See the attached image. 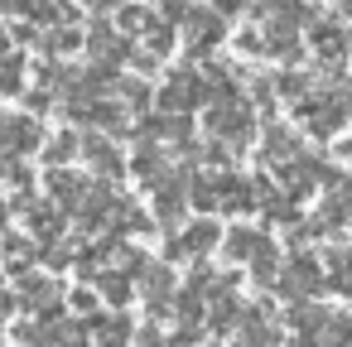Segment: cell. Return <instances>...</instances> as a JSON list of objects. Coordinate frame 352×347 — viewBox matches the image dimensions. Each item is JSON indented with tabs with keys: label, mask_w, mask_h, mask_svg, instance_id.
<instances>
[{
	"label": "cell",
	"mask_w": 352,
	"mask_h": 347,
	"mask_svg": "<svg viewBox=\"0 0 352 347\" xmlns=\"http://www.w3.org/2000/svg\"><path fill=\"white\" fill-rule=\"evenodd\" d=\"M39 145V126L30 116H6L0 111V155L6 159H25Z\"/></svg>",
	"instance_id": "6da1fadb"
},
{
	"label": "cell",
	"mask_w": 352,
	"mask_h": 347,
	"mask_svg": "<svg viewBox=\"0 0 352 347\" xmlns=\"http://www.w3.org/2000/svg\"><path fill=\"white\" fill-rule=\"evenodd\" d=\"M212 241H217V227H212V222H198V227H188V232L174 236V251H169V256H203Z\"/></svg>",
	"instance_id": "7a4b0ae2"
},
{
	"label": "cell",
	"mask_w": 352,
	"mask_h": 347,
	"mask_svg": "<svg viewBox=\"0 0 352 347\" xmlns=\"http://www.w3.org/2000/svg\"><path fill=\"white\" fill-rule=\"evenodd\" d=\"M25 212H30V232L49 241V236L63 227V212H68V208H63V203H34V208H25Z\"/></svg>",
	"instance_id": "3957f363"
},
{
	"label": "cell",
	"mask_w": 352,
	"mask_h": 347,
	"mask_svg": "<svg viewBox=\"0 0 352 347\" xmlns=\"http://www.w3.org/2000/svg\"><path fill=\"white\" fill-rule=\"evenodd\" d=\"M314 284H318L314 260H304V256H299V260H289V270H285V289H289V294H309Z\"/></svg>",
	"instance_id": "277c9868"
},
{
	"label": "cell",
	"mask_w": 352,
	"mask_h": 347,
	"mask_svg": "<svg viewBox=\"0 0 352 347\" xmlns=\"http://www.w3.org/2000/svg\"><path fill=\"white\" fill-rule=\"evenodd\" d=\"M25 284V309H58V284L54 280H20Z\"/></svg>",
	"instance_id": "5b68a950"
},
{
	"label": "cell",
	"mask_w": 352,
	"mask_h": 347,
	"mask_svg": "<svg viewBox=\"0 0 352 347\" xmlns=\"http://www.w3.org/2000/svg\"><path fill=\"white\" fill-rule=\"evenodd\" d=\"M193 97H198V82L193 78H174L164 87V107H193Z\"/></svg>",
	"instance_id": "8992f818"
},
{
	"label": "cell",
	"mask_w": 352,
	"mask_h": 347,
	"mask_svg": "<svg viewBox=\"0 0 352 347\" xmlns=\"http://www.w3.org/2000/svg\"><path fill=\"white\" fill-rule=\"evenodd\" d=\"M20 78H25V58L20 54L0 58V92H20Z\"/></svg>",
	"instance_id": "52a82bcc"
},
{
	"label": "cell",
	"mask_w": 352,
	"mask_h": 347,
	"mask_svg": "<svg viewBox=\"0 0 352 347\" xmlns=\"http://www.w3.org/2000/svg\"><path fill=\"white\" fill-rule=\"evenodd\" d=\"M87 159H92L102 174H121V159H116V150H111V145H102V140H92V145H87Z\"/></svg>",
	"instance_id": "ba28073f"
},
{
	"label": "cell",
	"mask_w": 352,
	"mask_h": 347,
	"mask_svg": "<svg viewBox=\"0 0 352 347\" xmlns=\"http://www.w3.org/2000/svg\"><path fill=\"white\" fill-rule=\"evenodd\" d=\"M333 284L352 294V251H333Z\"/></svg>",
	"instance_id": "9c48e42d"
},
{
	"label": "cell",
	"mask_w": 352,
	"mask_h": 347,
	"mask_svg": "<svg viewBox=\"0 0 352 347\" xmlns=\"http://www.w3.org/2000/svg\"><path fill=\"white\" fill-rule=\"evenodd\" d=\"M102 294H111V299H131V289H126V275H107V280H102Z\"/></svg>",
	"instance_id": "30bf717a"
},
{
	"label": "cell",
	"mask_w": 352,
	"mask_h": 347,
	"mask_svg": "<svg viewBox=\"0 0 352 347\" xmlns=\"http://www.w3.org/2000/svg\"><path fill=\"white\" fill-rule=\"evenodd\" d=\"M73 150H78V140H73V135H58L54 150H49V159H73Z\"/></svg>",
	"instance_id": "8fae6325"
},
{
	"label": "cell",
	"mask_w": 352,
	"mask_h": 347,
	"mask_svg": "<svg viewBox=\"0 0 352 347\" xmlns=\"http://www.w3.org/2000/svg\"><path fill=\"white\" fill-rule=\"evenodd\" d=\"M0 222H6V198H0Z\"/></svg>",
	"instance_id": "7c38bea8"
}]
</instances>
